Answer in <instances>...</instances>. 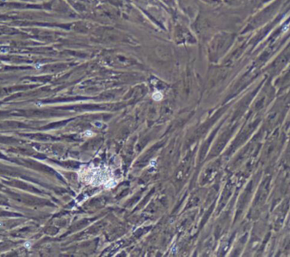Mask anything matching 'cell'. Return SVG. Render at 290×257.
I'll return each instance as SVG.
<instances>
[{"instance_id": "6da1fadb", "label": "cell", "mask_w": 290, "mask_h": 257, "mask_svg": "<svg viewBox=\"0 0 290 257\" xmlns=\"http://www.w3.org/2000/svg\"><path fill=\"white\" fill-rule=\"evenodd\" d=\"M81 178L87 183L94 186H99L101 184L112 183L113 178L110 175L105 173V171L100 170L99 168L91 169L88 168L84 171V173L81 175Z\"/></svg>"}, {"instance_id": "7a4b0ae2", "label": "cell", "mask_w": 290, "mask_h": 257, "mask_svg": "<svg viewBox=\"0 0 290 257\" xmlns=\"http://www.w3.org/2000/svg\"><path fill=\"white\" fill-rule=\"evenodd\" d=\"M152 98H153L154 100H155V101H160L161 99H163V94H161L160 92H159V91H155L153 94Z\"/></svg>"}, {"instance_id": "3957f363", "label": "cell", "mask_w": 290, "mask_h": 257, "mask_svg": "<svg viewBox=\"0 0 290 257\" xmlns=\"http://www.w3.org/2000/svg\"><path fill=\"white\" fill-rule=\"evenodd\" d=\"M25 247H27L28 249H30L31 248V244L30 243H26V244H25Z\"/></svg>"}]
</instances>
